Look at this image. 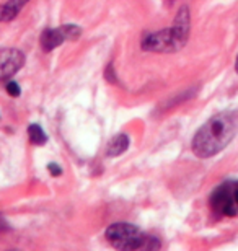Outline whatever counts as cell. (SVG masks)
<instances>
[{
  "instance_id": "cell-1",
  "label": "cell",
  "mask_w": 238,
  "mask_h": 251,
  "mask_svg": "<svg viewBox=\"0 0 238 251\" xmlns=\"http://www.w3.org/2000/svg\"><path fill=\"white\" fill-rule=\"evenodd\" d=\"M238 130V114L235 111H224L212 116L197 130L192 139V152L199 158L214 157L222 152Z\"/></svg>"
},
{
  "instance_id": "cell-2",
  "label": "cell",
  "mask_w": 238,
  "mask_h": 251,
  "mask_svg": "<svg viewBox=\"0 0 238 251\" xmlns=\"http://www.w3.org/2000/svg\"><path fill=\"white\" fill-rule=\"evenodd\" d=\"M188 33H189V13L188 8L185 7L180 10L173 26L149 34L144 39L142 48L145 51H154V52H175L186 44V41H188Z\"/></svg>"
},
{
  "instance_id": "cell-3",
  "label": "cell",
  "mask_w": 238,
  "mask_h": 251,
  "mask_svg": "<svg viewBox=\"0 0 238 251\" xmlns=\"http://www.w3.org/2000/svg\"><path fill=\"white\" fill-rule=\"evenodd\" d=\"M106 238L113 245L114 248L124 250V251H134L140 248H152L147 235H144L140 230L132 224H113L106 230Z\"/></svg>"
},
{
  "instance_id": "cell-4",
  "label": "cell",
  "mask_w": 238,
  "mask_h": 251,
  "mask_svg": "<svg viewBox=\"0 0 238 251\" xmlns=\"http://www.w3.org/2000/svg\"><path fill=\"white\" fill-rule=\"evenodd\" d=\"M234 188H235V183H225V184H220V186L214 191V194H212V198H211V207L214 212L220 215H227V217H234V215L238 214Z\"/></svg>"
},
{
  "instance_id": "cell-5",
  "label": "cell",
  "mask_w": 238,
  "mask_h": 251,
  "mask_svg": "<svg viewBox=\"0 0 238 251\" xmlns=\"http://www.w3.org/2000/svg\"><path fill=\"white\" fill-rule=\"evenodd\" d=\"M80 36V28L74 26V25H67V26H60V28H48L46 31H43L41 34V48L46 52L53 51L57 46H60L65 39L67 41H74Z\"/></svg>"
},
{
  "instance_id": "cell-6",
  "label": "cell",
  "mask_w": 238,
  "mask_h": 251,
  "mask_svg": "<svg viewBox=\"0 0 238 251\" xmlns=\"http://www.w3.org/2000/svg\"><path fill=\"white\" fill-rule=\"evenodd\" d=\"M25 57L18 49H5L0 52V80H7L23 67Z\"/></svg>"
},
{
  "instance_id": "cell-7",
  "label": "cell",
  "mask_w": 238,
  "mask_h": 251,
  "mask_svg": "<svg viewBox=\"0 0 238 251\" xmlns=\"http://www.w3.org/2000/svg\"><path fill=\"white\" fill-rule=\"evenodd\" d=\"M129 147V139L126 134H118L116 137L109 140L108 149H106V155L108 157H118V155L124 153Z\"/></svg>"
},
{
  "instance_id": "cell-8",
  "label": "cell",
  "mask_w": 238,
  "mask_h": 251,
  "mask_svg": "<svg viewBox=\"0 0 238 251\" xmlns=\"http://www.w3.org/2000/svg\"><path fill=\"white\" fill-rule=\"evenodd\" d=\"M26 2L28 0H8L7 3H3L0 7V22H8V20L15 18Z\"/></svg>"
},
{
  "instance_id": "cell-9",
  "label": "cell",
  "mask_w": 238,
  "mask_h": 251,
  "mask_svg": "<svg viewBox=\"0 0 238 251\" xmlns=\"http://www.w3.org/2000/svg\"><path fill=\"white\" fill-rule=\"evenodd\" d=\"M28 137L31 140V144L34 145H44L48 142V135L44 134L43 127L38 124H31L28 127Z\"/></svg>"
},
{
  "instance_id": "cell-10",
  "label": "cell",
  "mask_w": 238,
  "mask_h": 251,
  "mask_svg": "<svg viewBox=\"0 0 238 251\" xmlns=\"http://www.w3.org/2000/svg\"><path fill=\"white\" fill-rule=\"evenodd\" d=\"M7 92H8L10 97H18L22 90H20V87H18V83H17V82L10 80V82H7Z\"/></svg>"
},
{
  "instance_id": "cell-11",
  "label": "cell",
  "mask_w": 238,
  "mask_h": 251,
  "mask_svg": "<svg viewBox=\"0 0 238 251\" xmlns=\"http://www.w3.org/2000/svg\"><path fill=\"white\" fill-rule=\"evenodd\" d=\"M48 170L51 172V175H54V176H59V175L62 173V170H60L57 165H54V163H49L48 165Z\"/></svg>"
},
{
  "instance_id": "cell-12",
  "label": "cell",
  "mask_w": 238,
  "mask_h": 251,
  "mask_svg": "<svg viewBox=\"0 0 238 251\" xmlns=\"http://www.w3.org/2000/svg\"><path fill=\"white\" fill-rule=\"evenodd\" d=\"M234 194H235V204H237V207H238V183H235Z\"/></svg>"
},
{
  "instance_id": "cell-13",
  "label": "cell",
  "mask_w": 238,
  "mask_h": 251,
  "mask_svg": "<svg viewBox=\"0 0 238 251\" xmlns=\"http://www.w3.org/2000/svg\"><path fill=\"white\" fill-rule=\"evenodd\" d=\"M235 69H237V72H238V57H237V62H235Z\"/></svg>"
}]
</instances>
